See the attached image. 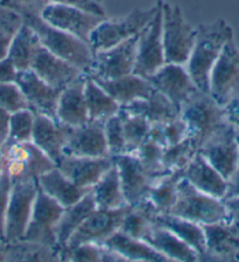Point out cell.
<instances>
[{
    "label": "cell",
    "mask_w": 239,
    "mask_h": 262,
    "mask_svg": "<svg viewBox=\"0 0 239 262\" xmlns=\"http://www.w3.org/2000/svg\"><path fill=\"white\" fill-rule=\"evenodd\" d=\"M186 70L199 90L210 93V75L225 43L233 38V30L224 19L199 24Z\"/></svg>",
    "instance_id": "cell-1"
},
{
    "label": "cell",
    "mask_w": 239,
    "mask_h": 262,
    "mask_svg": "<svg viewBox=\"0 0 239 262\" xmlns=\"http://www.w3.org/2000/svg\"><path fill=\"white\" fill-rule=\"evenodd\" d=\"M21 18L23 23L34 31L43 47L73 63L85 73L88 72L94 58V53L88 43L50 25L39 14H23Z\"/></svg>",
    "instance_id": "cell-2"
},
{
    "label": "cell",
    "mask_w": 239,
    "mask_h": 262,
    "mask_svg": "<svg viewBox=\"0 0 239 262\" xmlns=\"http://www.w3.org/2000/svg\"><path fill=\"white\" fill-rule=\"evenodd\" d=\"M197 29L185 20L181 7L163 2L162 39L165 62L186 65L196 40Z\"/></svg>",
    "instance_id": "cell-3"
},
{
    "label": "cell",
    "mask_w": 239,
    "mask_h": 262,
    "mask_svg": "<svg viewBox=\"0 0 239 262\" xmlns=\"http://www.w3.org/2000/svg\"><path fill=\"white\" fill-rule=\"evenodd\" d=\"M158 9V3L149 10L134 9L125 17L103 19L89 38V46L93 53L110 49L139 34L153 20Z\"/></svg>",
    "instance_id": "cell-4"
},
{
    "label": "cell",
    "mask_w": 239,
    "mask_h": 262,
    "mask_svg": "<svg viewBox=\"0 0 239 262\" xmlns=\"http://www.w3.org/2000/svg\"><path fill=\"white\" fill-rule=\"evenodd\" d=\"M181 118L189 128L190 137L201 146L211 134L225 124L223 106L208 92L198 91L182 106Z\"/></svg>",
    "instance_id": "cell-5"
},
{
    "label": "cell",
    "mask_w": 239,
    "mask_h": 262,
    "mask_svg": "<svg viewBox=\"0 0 239 262\" xmlns=\"http://www.w3.org/2000/svg\"><path fill=\"white\" fill-rule=\"evenodd\" d=\"M169 214L184 217L199 225L228 220L223 200L195 188L185 179L178 185L177 199Z\"/></svg>",
    "instance_id": "cell-6"
},
{
    "label": "cell",
    "mask_w": 239,
    "mask_h": 262,
    "mask_svg": "<svg viewBox=\"0 0 239 262\" xmlns=\"http://www.w3.org/2000/svg\"><path fill=\"white\" fill-rule=\"evenodd\" d=\"M5 160V172L11 184L21 181H37L55 164L33 142H23L2 147Z\"/></svg>",
    "instance_id": "cell-7"
},
{
    "label": "cell",
    "mask_w": 239,
    "mask_h": 262,
    "mask_svg": "<svg viewBox=\"0 0 239 262\" xmlns=\"http://www.w3.org/2000/svg\"><path fill=\"white\" fill-rule=\"evenodd\" d=\"M38 192L37 181L11 184L5 210V241L21 240L27 231Z\"/></svg>",
    "instance_id": "cell-8"
},
{
    "label": "cell",
    "mask_w": 239,
    "mask_h": 262,
    "mask_svg": "<svg viewBox=\"0 0 239 262\" xmlns=\"http://www.w3.org/2000/svg\"><path fill=\"white\" fill-rule=\"evenodd\" d=\"M138 34L110 49L94 53L93 62L86 74L91 79L111 80L134 72Z\"/></svg>",
    "instance_id": "cell-9"
},
{
    "label": "cell",
    "mask_w": 239,
    "mask_h": 262,
    "mask_svg": "<svg viewBox=\"0 0 239 262\" xmlns=\"http://www.w3.org/2000/svg\"><path fill=\"white\" fill-rule=\"evenodd\" d=\"M158 9L155 17L138 34L136 62L134 74L148 79L165 65L164 46L162 39V4L157 0Z\"/></svg>",
    "instance_id": "cell-10"
},
{
    "label": "cell",
    "mask_w": 239,
    "mask_h": 262,
    "mask_svg": "<svg viewBox=\"0 0 239 262\" xmlns=\"http://www.w3.org/2000/svg\"><path fill=\"white\" fill-rule=\"evenodd\" d=\"M198 152L228 180L239 165L236 128L225 122L199 146Z\"/></svg>",
    "instance_id": "cell-11"
},
{
    "label": "cell",
    "mask_w": 239,
    "mask_h": 262,
    "mask_svg": "<svg viewBox=\"0 0 239 262\" xmlns=\"http://www.w3.org/2000/svg\"><path fill=\"white\" fill-rule=\"evenodd\" d=\"M41 18L50 25L69 33L89 45L93 31L106 17L62 4H50L41 12Z\"/></svg>",
    "instance_id": "cell-12"
},
{
    "label": "cell",
    "mask_w": 239,
    "mask_h": 262,
    "mask_svg": "<svg viewBox=\"0 0 239 262\" xmlns=\"http://www.w3.org/2000/svg\"><path fill=\"white\" fill-rule=\"evenodd\" d=\"M62 212V206L47 195L38 186L33 212L22 239L59 248L55 228Z\"/></svg>",
    "instance_id": "cell-13"
},
{
    "label": "cell",
    "mask_w": 239,
    "mask_h": 262,
    "mask_svg": "<svg viewBox=\"0 0 239 262\" xmlns=\"http://www.w3.org/2000/svg\"><path fill=\"white\" fill-rule=\"evenodd\" d=\"M129 208L130 206L127 205L117 209L94 210L70 236L65 248H71L81 244L101 245L115 232L119 231L122 221Z\"/></svg>",
    "instance_id": "cell-14"
},
{
    "label": "cell",
    "mask_w": 239,
    "mask_h": 262,
    "mask_svg": "<svg viewBox=\"0 0 239 262\" xmlns=\"http://www.w3.org/2000/svg\"><path fill=\"white\" fill-rule=\"evenodd\" d=\"M150 84L181 111L195 93L201 91L195 84L185 65L168 63L148 78Z\"/></svg>",
    "instance_id": "cell-15"
},
{
    "label": "cell",
    "mask_w": 239,
    "mask_h": 262,
    "mask_svg": "<svg viewBox=\"0 0 239 262\" xmlns=\"http://www.w3.org/2000/svg\"><path fill=\"white\" fill-rule=\"evenodd\" d=\"M111 159L118 170L127 205L137 206L148 200L150 189L157 179L143 168L134 154H119Z\"/></svg>",
    "instance_id": "cell-16"
},
{
    "label": "cell",
    "mask_w": 239,
    "mask_h": 262,
    "mask_svg": "<svg viewBox=\"0 0 239 262\" xmlns=\"http://www.w3.org/2000/svg\"><path fill=\"white\" fill-rule=\"evenodd\" d=\"M239 89V49L233 38L225 43L210 75V94L222 106Z\"/></svg>",
    "instance_id": "cell-17"
},
{
    "label": "cell",
    "mask_w": 239,
    "mask_h": 262,
    "mask_svg": "<svg viewBox=\"0 0 239 262\" xmlns=\"http://www.w3.org/2000/svg\"><path fill=\"white\" fill-rule=\"evenodd\" d=\"M205 252L199 261H236L239 253V224L222 220L203 225Z\"/></svg>",
    "instance_id": "cell-18"
},
{
    "label": "cell",
    "mask_w": 239,
    "mask_h": 262,
    "mask_svg": "<svg viewBox=\"0 0 239 262\" xmlns=\"http://www.w3.org/2000/svg\"><path fill=\"white\" fill-rule=\"evenodd\" d=\"M15 84L22 92L30 110L35 114H42L58 120L57 108L62 90L49 85L31 69L18 71Z\"/></svg>",
    "instance_id": "cell-19"
},
{
    "label": "cell",
    "mask_w": 239,
    "mask_h": 262,
    "mask_svg": "<svg viewBox=\"0 0 239 262\" xmlns=\"http://www.w3.org/2000/svg\"><path fill=\"white\" fill-rule=\"evenodd\" d=\"M31 70L47 84L59 90H63L86 74L73 63L52 53L41 42L32 60Z\"/></svg>",
    "instance_id": "cell-20"
},
{
    "label": "cell",
    "mask_w": 239,
    "mask_h": 262,
    "mask_svg": "<svg viewBox=\"0 0 239 262\" xmlns=\"http://www.w3.org/2000/svg\"><path fill=\"white\" fill-rule=\"evenodd\" d=\"M113 165L111 157L90 158L62 154L55 166L79 187L91 189Z\"/></svg>",
    "instance_id": "cell-21"
},
{
    "label": "cell",
    "mask_w": 239,
    "mask_h": 262,
    "mask_svg": "<svg viewBox=\"0 0 239 262\" xmlns=\"http://www.w3.org/2000/svg\"><path fill=\"white\" fill-rule=\"evenodd\" d=\"M63 154L75 157H110L102 122L88 121L79 127H69Z\"/></svg>",
    "instance_id": "cell-22"
},
{
    "label": "cell",
    "mask_w": 239,
    "mask_h": 262,
    "mask_svg": "<svg viewBox=\"0 0 239 262\" xmlns=\"http://www.w3.org/2000/svg\"><path fill=\"white\" fill-rule=\"evenodd\" d=\"M69 127L42 114H35L32 142L57 165L65 149Z\"/></svg>",
    "instance_id": "cell-23"
},
{
    "label": "cell",
    "mask_w": 239,
    "mask_h": 262,
    "mask_svg": "<svg viewBox=\"0 0 239 262\" xmlns=\"http://www.w3.org/2000/svg\"><path fill=\"white\" fill-rule=\"evenodd\" d=\"M87 74L71 82L60 94L57 119L68 127H79L89 121L85 98V84Z\"/></svg>",
    "instance_id": "cell-24"
},
{
    "label": "cell",
    "mask_w": 239,
    "mask_h": 262,
    "mask_svg": "<svg viewBox=\"0 0 239 262\" xmlns=\"http://www.w3.org/2000/svg\"><path fill=\"white\" fill-rule=\"evenodd\" d=\"M183 179L203 193L217 199H224L228 187L226 179L199 152L183 169Z\"/></svg>",
    "instance_id": "cell-25"
},
{
    "label": "cell",
    "mask_w": 239,
    "mask_h": 262,
    "mask_svg": "<svg viewBox=\"0 0 239 262\" xmlns=\"http://www.w3.org/2000/svg\"><path fill=\"white\" fill-rule=\"evenodd\" d=\"M142 240L151 246L155 251L161 253L169 261L196 262L199 261V254L188 244L179 239L169 229L153 225L145 234Z\"/></svg>",
    "instance_id": "cell-26"
},
{
    "label": "cell",
    "mask_w": 239,
    "mask_h": 262,
    "mask_svg": "<svg viewBox=\"0 0 239 262\" xmlns=\"http://www.w3.org/2000/svg\"><path fill=\"white\" fill-rule=\"evenodd\" d=\"M93 80L97 81L99 86L102 87L121 107L148 98L155 90L148 79L134 73L111 80H101V79H93Z\"/></svg>",
    "instance_id": "cell-27"
},
{
    "label": "cell",
    "mask_w": 239,
    "mask_h": 262,
    "mask_svg": "<svg viewBox=\"0 0 239 262\" xmlns=\"http://www.w3.org/2000/svg\"><path fill=\"white\" fill-rule=\"evenodd\" d=\"M37 182L39 187L47 195L57 201L63 208L69 207L81 200L90 190L79 187L74 182H71L57 166L40 176Z\"/></svg>",
    "instance_id": "cell-28"
},
{
    "label": "cell",
    "mask_w": 239,
    "mask_h": 262,
    "mask_svg": "<svg viewBox=\"0 0 239 262\" xmlns=\"http://www.w3.org/2000/svg\"><path fill=\"white\" fill-rule=\"evenodd\" d=\"M103 247L118 254L125 261L141 262H168L169 260L161 253L149 246L147 242L129 236L121 231L115 232L101 244Z\"/></svg>",
    "instance_id": "cell-29"
},
{
    "label": "cell",
    "mask_w": 239,
    "mask_h": 262,
    "mask_svg": "<svg viewBox=\"0 0 239 262\" xmlns=\"http://www.w3.org/2000/svg\"><path fill=\"white\" fill-rule=\"evenodd\" d=\"M97 209L98 207L95 205L94 198L91 195L90 190L81 200L75 202L69 207L63 208V212L58 221L57 228H55V235H57L60 252L66 247L67 242H68L75 231Z\"/></svg>",
    "instance_id": "cell-30"
},
{
    "label": "cell",
    "mask_w": 239,
    "mask_h": 262,
    "mask_svg": "<svg viewBox=\"0 0 239 262\" xmlns=\"http://www.w3.org/2000/svg\"><path fill=\"white\" fill-rule=\"evenodd\" d=\"M121 108L129 113L146 118L150 122V125L164 124L171 119L181 116L177 107L156 90H154L148 98L136 100L129 105L121 107Z\"/></svg>",
    "instance_id": "cell-31"
},
{
    "label": "cell",
    "mask_w": 239,
    "mask_h": 262,
    "mask_svg": "<svg viewBox=\"0 0 239 262\" xmlns=\"http://www.w3.org/2000/svg\"><path fill=\"white\" fill-rule=\"evenodd\" d=\"M154 225L169 229L179 239L194 248L201 257L205 252V235L203 226L197 222L179 217L173 214H156L154 216Z\"/></svg>",
    "instance_id": "cell-32"
},
{
    "label": "cell",
    "mask_w": 239,
    "mask_h": 262,
    "mask_svg": "<svg viewBox=\"0 0 239 262\" xmlns=\"http://www.w3.org/2000/svg\"><path fill=\"white\" fill-rule=\"evenodd\" d=\"M98 209H117L127 206L118 170L113 165L90 189Z\"/></svg>",
    "instance_id": "cell-33"
},
{
    "label": "cell",
    "mask_w": 239,
    "mask_h": 262,
    "mask_svg": "<svg viewBox=\"0 0 239 262\" xmlns=\"http://www.w3.org/2000/svg\"><path fill=\"white\" fill-rule=\"evenodd\" d=\"M85 98L90 121L105 124L108 119L116 116L121 110V106L88 75L85 84Z\"/></svg>",
    "instance_id": "cell-34"
},
{
    "label": "cell",
    "mask_w": 239,
    "mask_h": 262,
    "mask_svg": "<svg viewBox=\"0 0 239 262\" xmlns=\"http://www.w3.org/2000/svg\"><path fill=\"white\" fill-rule=\"evenodd\" d=\"M39 45L40 40L37 34L23 23L11 42L7 57L11 59L18 71L30 70Z\"/></svg>",
    "instance_id": "cell-35"
},
{
    "label": "cell",
    "mask_w": 239,
    "mask_h": 262,
    "mask_svg": "<svg viewBox=\"0 0 239 262\" xmlns=\"http://www.w3.org/2000/svg\"><path fill=\"white\" fill-rule=\"evenodd\" d=\"M183 179V170H174L158 178L150 189L148 200L158 214L169 213L177 199L178 185Z\"/></svg>",
    "instance_id": "cell-36"
},
{
    "label": "cell",
    "mask_w": 239,
    "mask_h": 262,
    "mask_svg": "<svg viewBox=\"0 0 239 262\" xmlns=\"http://www.w3.org/2000/svg\"><path fill=\"white\" fill-rule=\"evenodd\" d=\"M9 261L54 262L60 261V249L38 242L19 240L7 242Z\"/></svg>",
    "instance_id": "cell-37"
},
{
    "label": "cell",
    "mask_w": 239,
    "mask_h": 262,
    "mask_svg": "<svg viewBox=\"0 0 239 262\" xmlns=\"http://www.w3.org/2000/svg\"><path fill=\"white\" fill-rule=\"evenodd\" d=\"M123 132L126 139V154H134L148 138L150 122L146 118L129 113L123 108L119 110Z\"/></svg>",
    "instance_id": "cell-38"
},
{
    "label": "cell",
    "mask_w": 239,
    "mask_h": 262,
    "mask_svg": "<svg viewBox=\"0 0 239 262\" xmlns=\"http://www.w3.org/2000/svg\"><path fill=\"white\" fill-rule=\"evenodd\" d=\"M198 150V142L191 137L186 138L185 140L178 142L176 145L164 147V152H163L164 168L168 172L183 170L196 157Z\"/></svg>",
    "instance_id": "cell-39"
},
{
    "label": "cell",
    "mask_w": 239,
    "mask_h": 262,
    "mask_svg": "<svg viewBox=\"0 0 239 262\" xmlns=\"http://www.w3.org/2000/svg\"><path fill=\"white\" fill-rule=\"evenodd\" d=\"M35 113L30 108H23L11 113L9 134L4 146L31 142L33 136Z\"/></svg>",
    "instance_id": "cell-40"
},
{
    "label": "cell",
    "mask_w": 239,
    "mask_h": 262,
    "mask_svg": "<svg viewBox=\"0 0 239 262\" xmlns=\"http://www.w3.org/2000/svg\"><path fill=\"white\" fill-rule=\"evenodd\" d=\"M163 152H164V147L147 138V140L138 147L134 156L138 159L143 168L151 177L158 179L164 176V174L169 173L164 168V165H163Z\"/></svg>",
    "instance_id": "cell-41"
},
{
    "label": "cell",
    "mask_w": 239,
    "mask_h": 262,
    "mask_svg": "<svg viewBox=\"0 0 239 262\" xmlns=\"http://www.w3.org/2000/svg\"><path fill=\"white\" fill-rule=\"evenodd\" d=\"M23 24L21 15L0 5V59L5 58L14 35Z\"/></svg>",
    "instance_id": "cell-42"
},
{
    "label": "cell",
    "mask_w": 239,
    "mask_h": 262,
    "mask_svg": "<svg viewBox=\"0 0 239 262\" xmlns=\"http://www.w3.org/2000/svg\"><path fill=\"white\" fill-rule=\"evenodd\" d=\"M103 128L109 156L116 157L119 154H126V139L119 114L117 113L116 116L108 119L103 124Z\"/></svg>",
    "instance_id": "cell-43"
},
{
    "label": "cell",
    "mask_w": 239,
    "mask_h": 262,
    "mask_svg": "<svg viewBox=\"0 0 239 262\" xmlns=\"http://www.w3.org/2000/svg\"><path fill=\"white\" fill-rule=\"evenodd\" d=\"M60 261L102 262V246L98 244H81L60 252Z\"/></svg>",
    "instance_id": "cell-44"
},
{
    "label": "cell",
    "mask_w": 239,
    "mask_h": 262,
    "mask_svg": "<svg viewBox=\"0 0 239 262\" xmlns=\"http://www.w3.org/2000/svg\"><path fill=\"white\" fill-rule=\"evenodd\" d=\"M0 108L10 113L29 108L25 97L15 82H0Z\"/></svg>",
    "instance_id": "cell-45"
},
{
    "label": "cell",
    "mask_w": 239,
    "mask_h": 262,
    "mask_svg": "<svg viewBox=\"0 0 239 262\" xmlns=\"http://www.w3.org/2000/svg\"><path fill=\"white\" fill-rule=\"evenodd\" d=\"M162 128L163 134H164L165 147L176 145L190 137L188 126H186L185 121L183 120L181 116L162 124Z\"/></svg>",
    "instance_id": "cell-46"
},
{
    "label": "cell",
    "mask_w": 239,
    "mask_h": 262,
    "mask_svg": "<svg viewBox=\"0 0 239 262\" xmlns=\"http://www.w3.org/2000/svg\"><path fill=\"white\" fill-rule=\"evenodd\" d=\"M51 0H0V5L23 14H41L42 10L50 5Z\"/></svg>",
    "instance_id": "cell-47"
},
{
    "label": "cell",
    "mask_w": 239,
    "mask_h": 262,
    "mask_svg": "<svg viewBox=\"0 0 239 262\" xmlns=\"http://www.w3.org/2000/svg\"><path fill=\"white\" fill-rule=\"evenodd\" d=\"M11 189V181L7 174L0 180V241H5V210Z\"/></svg>",
    "instance_id": "cell-48"
},
{
    "label": "cell",
    "mask_w": 239,
    "mask_h": 262,
    "mask_svg": "<svg viewBox=\"0 0 239 262\" xmlns=\"http://www.w3.org/2000/svg\"><path fill=\"white\" fill-rule=\"evenodd\" d=\"M226 121L232 125L234 128H239V89H237L229 100L223 105Z\"/></svg>",
    "instance_id": "cell-49"
},
{
    "label": "cell",
    "mask_w": 239,
    "mask_h": 262,
    "mask_svg": "<svg viewBox=\"0 0 239 262\" xmlns=\"http://www.w3.org/2000/svg\"><path fill=\"white\" fill-rule=\"evenodd\" d=\"M51 4H62V5L74 6L78 7V9L91 12L94 14L106 17L102 5L95 2V0H51Z\"/></svg>",
    "instance_id": "cell-50"
},
{
    "label": "cell",
    "mask_w": 239,
    "mask_h": 262,
    "mask_svg": "<svg viewBox=\"0 0 239 262\" xmlns=\"http://www.w3.org/2000/svg\"><path fill=\"white\" fill-rule=\"evenodd\" d=\"M18 70L7 57L0 59V82H15Z\"/></svg>",
    "instance_id": "cell-51"
},
{
    "label": "cell",
    "mask_w": 239,
    "mask_h": 262,
    "mask_svg": "<svg viewBox=\"0 0 239 262\" xmlns=\"http://www.w3.org/2000/svg\"><path fill=\"white\" fill-rule=\"evenodd\" d=\"M223 204H224L228 220L239 224V196L223 199Z\"/></svg>",
    "instance_id": "cell-52"
},
{
    "label": "cell",
    "mask_w": 239,
    "mask_h": 262,
    "mask_svg": "<svg viewBox=\"0 0 239 262\" xmlns=\"http://www.w3.org/2000/svg\"><path fill=\"white\" fill-rule=\"evenodd\" d=\"M228 187H226V193L224 199L232 196H239V165L234 172L231 174V177L226 180Z\"/></svg>",
    "instance_id": "cell-53"
},
{
    "label": "cell",
    "mask_w": 239,
    "mask_h": 262,
    "mask_svg": "<svg viewBox=\"0 0 239 262\" xmlns=\"http://www.w3.org/2000/svg\"><path fill=\"white\" fill-rule=\"evenodd\" d=\"M10 116V112H7L4 108H0V148L5 144L7 134H9Z\"/></svg>",
    "instance_id": "cell-54"
},
{
    "label": "cell",
    "mask_w": 239,
    "mask_h": 262,
    "mask_svg": "<svg viewBox=\"0 0 239 262\" xmlns=\"http://www.w3.org/2000/svg\"><path fill=\"white\" fill-rule=\"evenodd\" d=\"M9 261V248L6 241H0V262Z\"/></svg>",
    "instance_id": "cell-55"
},
{
    "label": "cell",
    "mask_w": 239,
    "mask_h": 262,
    "mask_svg": "<svg viewBox=\"0 0 239 262\" xmlns=\"http://www.w3.org/2000/svg\"><path fill=\"white\" fill-rule=\"evenodd\" d=\"M5 160H4V156L2 149H0V180H2L3 177L5 176Z\"/></svg>",
    "instance_id": "cell-56"
},
{
    "label": "cell",
    "mask_w": 239,
    "mask_h": 262,
    "mask_svg": "<svg viewBox=\"0 0 239 262\" xmlns=\"http://www.w3.org/2000/svg\"><path fill=\"white\" fill-rule=\"evenodd\" d=\"M236 138H237V144H238V149H239V128H236Z\"/></svg>",
    "instance_id": "cell-57"
},
{
    "label": "cell",
    "mask_w": 239,
    "mask_h": 262,
    "mask_svg": "<svg viewBox=\"0 0 239 262\" xmlns=\"http://www.w3.org/2000/svg\"><path fill=\"white\" fill-rule=\"evenodd\" d=\"M95 2H97V3H99V4H102V2H103V0H95Z\"/></svg>",
    "instance_id": "cell-58"
},
{
    "label": "cell",
    "mask_w": 239,
    "mask_h": 262,
    "mask_svg": "<svg viewBox=\"0 0 239 262\" xmlns=\"http://www.w3.org/2000/svg\"><path fill=\"white\" fill-rule=\"evenodd\" d=\"M236 261H239V253H238V255H237V259H236Z\"/></svg>",
    "instance_id": "cell-59"
}]
</instances>
